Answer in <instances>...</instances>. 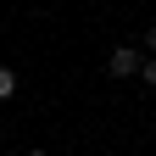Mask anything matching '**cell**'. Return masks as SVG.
Segmentation results:
<instances>
[{
  "label": "cell",
  "mask_w": 156,
  "mask_h": 156,
  "mask_svg": "<svg viewBox=\"0 0 156 156\" xmlns=\"http://www.w3.org/2000/svg\"><path fill=\"white\" fill-rule=\"evenodd\" d=\"M140 67H145V50L140 45H117L106 56V78H140Z\"/></svg>",
  "instance_id": "1"
},
{
  "label": "cell",
  "mask_w": 156,
  "mask_h": 156,
  "mask_svg": "<svg viewBox=\"0 0 156 156\" xmlns=\"http://www.w3.org/2000/svg\"><path fill=\"white\" fill-rule=\"evenodd\" d=\"M145 56H156V28H151V34H145Z\"/></svg>",
  "instance_id": "4"
},
{
  "label": "cell",
  "mask_w": 156,
  "mask_h": 156,
  "mask_svg": "<svg viewBox=\"0 0 156 156\" xmlns=\"http://www.w3.org/2000/svg\"><path fill=\"white\" fill-rule=\"evenodd\" d=\"M140 78H145V89H156V56H145V67H140Z\"/></svg>",
  "instance_id": "3"
},
{
  "label": "cell",
  "mask_w": 156,
  "mask_h": 156,
  "mask_svg": "<svg viewBox=\"0 0 156 156\" xmlns=\"http://www.w3.org/2000/svg\"><path fill=\"white\" fill-rule=\"evenodd\" d=\"M151 134H156V123H151Z\"/></svg>",
  "instance_id": "6"
},
{
  "label": "cell",
  "mask_w": 156,
  "mask_h": 156,
  "mask_svg": "<svg viewBox=\"0 0 156 156\" xmlns=\"http://www.w3.org/2000/svg\"><path fill=\"white\" fill-rule=\"evenodd\" d=\"M28 156H50V151H28Z\"/></svg>",
  "instance_id": "5"
},
{
  "label": "cell",
  "mask_w": 156,
  "mask_h": 156,
  "mask_svg": "<svg viewBox=\"0 0 156 156\" xmlns=\"http://www.w3.org/2000/svg\"><path fill=\"white\" fill-rule=\"evenodd\" d=\"M17 95V67H0V101H11Z\"/></svg>",
  "instance_id": "2"
}]
</instances>
